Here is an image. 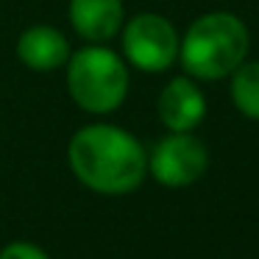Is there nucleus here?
Wrapping results in <instances>:
<instances>
[{
  "instance_id": "nucleus-1",
  "label": "nucleus",
  "mask_w": 259,
  "mask_h": 259,
  "mask_svg": "<svg viewBox=\"0 0 259 259\" xmlns=\"http://www.w3.org/2000/svg\"><path fill=\"white\" fill-rule=\"evenodd\" d=\"M67 162L75 179L101 195L134 192L148 176V153L134 134L120 125L90 123L73 134Z\"/></svg>"
},
{
  "instance_id": "nucleus-2",
  "label": "nucleus",
  "mask_w": 259,
  "mask_h": 259,
  "mask_svg": "<svg viewBox=\"0 0 259 259\" xmlns=\"http://www.w3.org/2000/svg\"><path fill=\"white\" fill-rule=\"evenodd\" d=\"M251 36L237 14L209 12L192 20L179 42V62L195 81L229 78L248 56Z\"/></svg>"
},
{
  "instance_id": "nucleus-3",
  "label": "nucleus",
  "mask_w": 259,
  "mask_h": 259,
  "mask_svg": "<svg viewBox=\"0 0 259 259\" xmlns=\"http://www.w3.org/2000/svg\"><path fill=\"white\" fill-rule=\"evenodd\" d=\"M128 62L106 45H87L67 59V92L90 114H112L128 95Z\"/></svg>"
},
{
  "instance_id": "nucleus-4",
  "label": "nucleus",
  "mask_w": 259,
  "mask_h": 259,
  "mask_svg": "<svg viewBox=\"0 0 259 259\" xmlns=\"http://www.w3.org/2000/svg\"><path fill=\"white\" fill-rule=\"evenodd\" d=\"M179 31L162 14H137L123 23L125 62L142 73H164L179 62Z\"/></svg>"
},
{
  "instance_id": "nucleus-5",
  "label": "nucleus",
  "mask_w": 259,
  "mask_h": 259,
  "mask_svg": "<svg viewBox=\"0 0 259 259\" xmlns=\"http://www.w3.org/2000/svg\"><path fill=\"white\" fill-rule=\"evenodd\" d=\"M206 167H209L206 145L198 137H192V131H170L148 153V173L170 190L195 184L206 173Z\"/></svg>"
},
{
  "instance_id": "nucleus-6",
  "label": "nucleus",
  "mask_w": 259,
  "mask_h": 259,
  "mask_svg": "<svg viewBox=\"0 0 259 259\" xmlns=\"http://www.w3.org/2000/svg\"><path fill=\"white\" fill-rule=\"evenodd\" d=\"M156 114L167 131H195L206 117V95L192 75H176L159 92Z\"/></svg>"
},
{
  "instance_id": "nucleus-7",
  "label": "nucleus",
  "mask_w": 259,
  "mask_h": 259,
  "mask_svg": "<svg viewBox=\"0 0 259 259\" xmlns=\"http://www.w3.org/2000/svg\"><path fill=\"white\" fill-rule=\"evenodd\" d=\"M70 25L81 39L92 45L114 39L123 31V0H70Z\"/></svg>"
},
{
  "instance_id": "nucleus-8",
  "label": "nucleus",
  "mask_w": 259,
  "mask_h": 259,
  "mask_svg": "<svg viewBox=\"0 0 259 259\" xmlns=\"http://www.w3.org/2000/svg\"><path fill=\"white\" fill-rule=\"evenodd\" d=\"M70 53L73 51H70L67 36L56 25H31L17 39V59L36 73H51V70L64 67Z\"/></svg>"
},
{
  "instance_id": "nucleus-9",
  "label": "nucleus",
  "mask_w": 259,
  "mask_h": 259,
  "mask_svg": "<svg viewBox=\"0 0 259 259\" xmlns=\"http://www.w3.org/2000/svg\"><path fill=\"white\" fill-rule=\"evenodd\" d=\"M231 78V101L237 112L259 123V62H242Z\"/></svg>"
},
{
  "instance_id": "nucleus-10",
  "label": "nucleus",
  "mask_w": 259,
  "mask_h": 259,
  "mask_svg": "<svg viewBox=\"0 0 259 259\" xmlns=\"http://www.w3.org/2000/svg\"><path fill=\"white\" fill-rule=\"evenodd\" d=\"M0 259H51V256L34 242H9L0 251Z\"/></svg>"
}]
</instances>
